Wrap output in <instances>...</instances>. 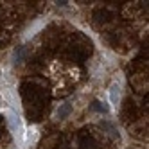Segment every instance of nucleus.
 <instances>
[{"mask_svg": "<svg viewBox=\"0 0 149 149\" xmlns=\"http://www.w3.org/2000/svg\"><path fill=\"white\" fill-rule=\"evenodd\" d=\"M79 146L81 149H99V144L95 142V138L86 131H83L79 135Z\"/></svg>", "mask_w": 149, "mask_h": 149, "instance_id": "obj_1", "label": "nucleus"}, {"mask_svg": "<svg viewBox=\"0 0 149 149\" xmlns=\"http://www.w3.org/2000/svg\"><path fill=\"white\" fill-rule=\"evenodd\" d=\"M95 16H97V20L99 22H108V20L111 18V15L106 11V9H99L97 13H95Z\"/></svg>", "mask_w": 149, "mask_h": 149, "instance_id": "obj_2", "label": "nucleus"}, {"mask_svg": "<svg viewBox=\"0 0 149 149\" xmlns=\"http://www.w3.org/2000/svg\"><path fill=\"white\" fill-rule=\"evenodd\" d=\"M92 108H93V110H97V111H106V106H102L99 101H95V102L92 104Z\"/></svg>", "mask_w": 149, "mask_h": 149, "instance_id": "obj_3", "label": "nucleus"}, {"mask_svg": "<svg viewBox=\"0 0 149 149\" xmlns=\"http://www.w3.org/2000/svg\"><path fill=\"white\" fill-rule=\"evenodd\" d=\"M68 111H70V106H68V104H65V106H63V108L59 110V119H63V117H65Z\"/></svg>", "mask_w": 149, "mask_h": 149, "instance_id": "obj_4", "label": "nucleus"}]
</instances>
